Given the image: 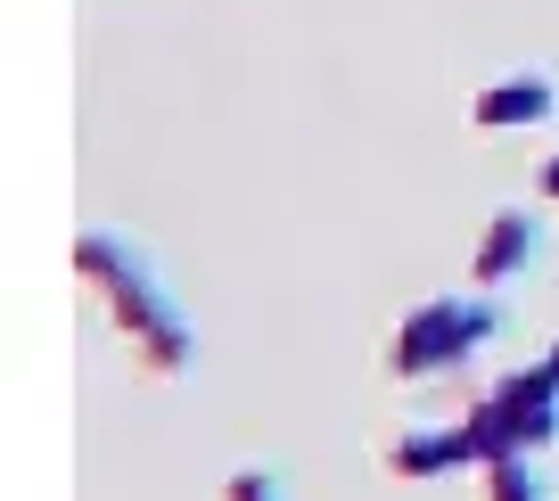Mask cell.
I'll use <instances>...</instances> for the list:
<instances>
[{
    "label": "cell",
    "instance_id": "2",
    "mask_svg": "<svg viewBox=\"0 0 559 501\" xmlns=\"http://www.w3.org/2000/svg\"><path fill=\"white\" fill-rule=\"evenodd\" d=\"M510 329V305L502 288H444L428 296V305H412L395 321V337H386V379H444V370L477 362V354L493 346Z\"/></svg>",
    "mask_w": 559,
    "mask_h": 501
},
{
    "label": "cell",
    "instance_id": "10",
    "mask_svg": "<svg viewBox=\"0 0 559 501\" xmlns=\"http://www.w3.org/2000/svg\"><path fill=\"white\" fill-rule=\"evenodd\" d=\"M543 362H551V379H559V337H551V346H543Z\"/></svg>",
    "mask_w": 559,
    "mask_h": 501
},
{
    "label": "cell",
    "instance_id": "3",
    "mask_svg": "<svg viewBox=\"0 0 559 501\" xmlns=\"http://www.w3.org/2000/svg\"><path fill=\"white\" fill-rule=\"evenodd\" d=\"M469 436H477V468H486L493 452H551L559 444V379H551V362L502 370V379L469 403Z\"/></svg>",
    "mask_w": 559,
    "mask_h": 501
},
{
    "label": "cell",
    "instance_id": "6",
    "mask_svg": "<svg viewBox=\"0 0 559 501\" xmlns=\"http://www.w3.org/2000/svg\"><path fill=\"white\" fill-rule=\"evenodd\" d=\"M551 116H559L551 67H510V74H493V83L469 99V123H477V132H526V123H551Z\"/></svg>",
    "mask_w": 559,
    "mask_h": 501
},
{
    "label": "cell",
    "instance_id": "8",
    "mask_svg": "<svg viewBox=\"0 0 559 501\" xmlns=\"http://www.w3.org/2000/svg\"><path fill=\"white\" fill-rule=\"evenodd\" d=\"M223 501H288V485L272 477V468H230V485H223Z\"/></svg>",
    "mask_w": 559,
    "mask_h": 501
},
{
    "label": "cell",
    "instance_id": "5",
    "mask_svg": "<svg viewBox=\"0 0 559 501\" xmlns=\"http://www.w3.org/2000/svg\"><path fill=\"white\" fill-rule=\"evenodd\" d=\"M386 468H395L403 485H428V477H453V468H477L469 411H461V419H412V428H395Z\"/></svg>",
    "mask_w": 559,
    "mask_h": 501
},
{
    "label": "cell",
    "instance_id": "9",
    "mask_svg": "<svg viewBox=\"0 0 559 501\" xmlns=\"http://www.w3.org/2000/svg\"><path fill=\"white\" fill-rule=\"evenodd\" d=\"M543 198L559 206V156H543Z\"/></svg>",
    "mask_w": 559,
    "mask_h": 501
},
{
    "label": "cell",
    "instance_id": "1",
    "mask_svg": "<svg viewBox=\"0 0 559 501\" xmlns=\"http://www.w3.org/2000/svg\"><path fill=\"white\" fill-rule=\"evenodd\" d=\"M74 272L116 312V329L132 337L148 379H181V370L198 362V329H190V312L174 305L165 272L148 263V247H132L123 230H83V239H74Z\"/></svg>",
    "mask_w": 559,
    "mask_h": 501
},
{
    "label": "cell",
    "instance_id": "7",
    "mask_svg": "<svg viewBox=\"0 0 559 501\" xmlns=\"http://www.w3.org/2000/svg\"><path fill=\"white\" fill-rule=\"evenodd\" d=\"M486 501H551L543 452H493L486 461Z\"/></svg>",
    "mask_w": 559,
    "mask_h": 501
},
{
    "label": "cell",
    "instance_id": "4",
    "mask_svg": "<svg viewBox=\"0 0 559 501\" xmlns=\"http://www.w3.org/2000/svg\"><path fill=\"white\" fill-rule=\"evenodd\" d=\"M543 263V214L535 206H493L486 214V239H477V255H469V279L477 288H510V279H526Z\"/></svg>",
    "mask_w": 559,
    "mask_h": 501
}]
</instances>
